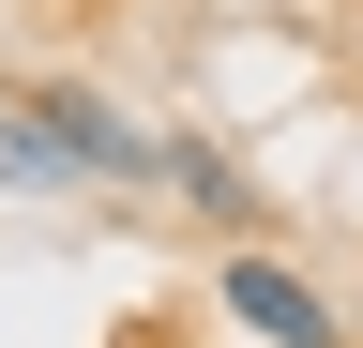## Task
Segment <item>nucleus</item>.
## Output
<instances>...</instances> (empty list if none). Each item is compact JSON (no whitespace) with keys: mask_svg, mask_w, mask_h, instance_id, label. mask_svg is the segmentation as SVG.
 I'll return each instance as SVG.
<instances>
[{"mask_svg":"<svg viewBox=\"0 0 363 348\" xmlns=\"http://www.w3.org/2000/svg\"><path fill=\"white\" fill-rule=\"evenodd\" d=\"M30 137L76 167V182H136V167H152V137H136V121L91 91V76H30Z\"/></svg>","mask_w":363,"mask_h":348,"instance_id":"nucleus-1","label":"nucleus"},{"mask_svg":"<svg viewBox=\"0 0 363 348\" xmlns=\"http://www.w3.org/2000/svg\"><path fill=\"white\" fill-rule=\"evenodd\" d=\"M152 167H167V182L212 212V228H242V167H227V152H197V137H152Z\"/></svg>","mask_w":363,"mask_h":348,"instance_id":"nucleus-3","label":"nucleus"},{"mask_svg":"<svg viewBox=\"0 0 363 348\" xmlns=\"http://www.w3.org/2000/svg\"><path fill=\"white\" fill-rule=\"evenodd\" d=\"M0 182H76V167H61V152H45V137H30V106H16V121H0Z\"/></svg>","mask_w":363,"mask_h":348,"instance_id":"nucleus-4","label":"nucleus"},{"mask_svg":"<svg viewBox=\"0 0 363 348\" xmlns=\"http://www.w3.org/2000/svg\"><path fill=\"white\" fill-rule=\"evenodd\" d=\"M212 303H227L242 333H272V348H348V318L288 273V257H227V273H212Z\"/></svg>","mask_w":363,"mask_h":348,"instance_id":"nucleus-2","label":"nucleus"}]
</instances>
